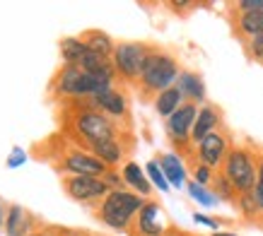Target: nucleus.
Listing matches in <instances>:
<instances>
[{
    "mask_svg": "<svg viewBox=\"0 0 263 236\" xmlns=\"http://www.w3.org/2000/svg\"><path fill=\"white\" fill-rule=\"evenodd\" d=\"M193 222H198V224H205V227H210V229H217V220L208 217V214L196 212V214H193Z\"/></svg>",
    "mask_w": 263,
    "mask_h": 236,
    "instance_id": "obj_31",
    "label": "nucleus"
},
{
    "mask_svg": "<svg viewBox=\"0 0 263 236\" xmlns=\"http://www.w3.org/2000/svg\"><path fill=\"white\" fill-rule=\"evenodd\" d=\"M181 70L172 55L162 53V51H150L147 55V63L143 68V75H140V85L147 89V92H164L169 87H174V82L179 80Z\"/></svg>",
    "mask_w": 263,
    "mask_h": 236,
    "instance_id": "obj_3",
    "label": "nucleus"
},
{
    "mask_svg": "<svg viewBox=\"0 0 263 236\" xmlns=\"http://www.w3.org/2000/svg\"><path fill=\"white\" fill-rule=\"evenodd\" d=\"M24 159H27V157H24V152L22 150H15V154L8 159V166L12 169V166H17V164H24Z\"/></svg>",
    "mask_w": 263,
    "mask_h": 236,
    "instance_id": "obj_32",
    "label": "nucleus"
},
{
    "mask_svg": "<svg viewBox=\"0 0 263 236\" xmlns=\"http://www.w3.org/2000/svg\"><path fill=\"white\" fill-rule=\"evenodd\" d=\"M0 227H3V205H0Z\"/></svg>",
    "mask_w": 263,
    "mask_h": 236,
    "instance_id": "obj_34",
    "label": "nucleus"
},
{
    "mask_svg": "<svg viewBox=\"0 0 263 236\" xmlns=\"http://www.w3.org/2000/svg\"><path fill=\"white\" fill-rule=\"evenodd\" d=\"M95 99V104L99 106V109L104 111V113H109V116H126V96L121 94V92H116L114 87H109V89H104V92H99V94L92 96Z\"/></svg>",
    "mask_w": 263,
    "mask_h": 236,
    "instance_id": "obj_13",
    "label": "nucleus"
},
{
    "mask_svg": "<svg viewBox=\"0 0 263 236\" xmlns=\"http://www.w3.org/2000/svg\"><path fill=\"white\" fill-rule=\"evenodd\" d=\"M239 8V15L241 12H263V0H241L237 3Z\"/></svg>",
    "mask_w": 263,
    "mask_h": 236,
    "instance_id": "obj_28",
    "label": "nucleus"
},
{
    "mask_svg": "<svg viewBox=\"0 0 263 236\" xmlns=\"http://www.w3.org/2000/svg\"><path fill=\"white\" fill-rule=\"evenodd\" d=\"M63 169L70 171L72 176H95V179H102L106 176V164L102 159H97L95 154H85V152H72L68 154L63 162Z\"/></svg>",
    "mask_w": 263,
    "mask_h": 236,
    "instance_id": "obj_9",
    "label": "nucleus"
},
{
    "mask_svg": "<svg viewBox=\"0 0 263 236\" xmlns=\"http://www.w3.org/2000/svg\"><path fill=\"white\" fill-rule=\"evenodd\" d=\"M217 123H220V113H217L215 106H200L198 116H196V123H193L191 130V140L193 142H203L208 135H213L217 130Z\"/></svg>",
    "mask_w": 263,
    "mask_h": 236,
    "instance_id": "obj_12",
    "label": "nucleus"
},
{
    "mask_svg": "<svg viewBox=\"0 0 263 236\" xmlns=\"http://www.w3.org/2000/svg\"><path fill=\"white\" fill-rule=\"evenodd\" d=\"M254 200H256V205H258V212H263V157L258 159V176H256Z\"/></svg>",
    "mask_w": 263,
    "mask_h": 236,
    "instance_id": "obj_27",
    "label": "nucleus"
},
{
    "mask_svg": "<svg viewBox=\"0 0 263 236\" xmlns=\"http://www.w3.org/2000/svg\"><path fill=\"white\" fill-rule=\"evenodd\" d=\"M78 133L89 142V145H99V142H106V140H114V123L104 113H97V111H85L80 113L78 118Z\"/></svg>",
    "mask_w": 263,
    "mask_h": 236,
    "instance_id": "obj_6",
    "label": "nucleus"
},
{
    "mask_svg": "<svg viewBox=\"0 0 263 236\" xmlns=\"http://www.w3.org/2000/svg\"><path fill=\"white\" fill-rule=\"evenodd\" d=\"M65 188H68V195L80 200V203L97 200V198H106L111 193L106 181L104 179H95V176H72V179H68Z\"/></svg>",
    "mask_w": 263,
    "mask_h": 236,
    "instance_id": "obj_8",
    "label": "nucleus"
},
{
    "mask_svg": "<svg viewBox=\"0 0 263 236\" xmlns=\"http://www.w3.org/2000/svg\"><path fill=\"white\" fill-rule=\"evenodd\" d=\"M249 53L254 55L256 61H263V34H258V36L251 39V44H249Z\"/></svg>",
    "mask_w": 263,
    "mask_h": 236,
    "instance_id": "obj_30",
    "label": "nucleus"
},
{
    "mask_svg": "<svg viewBox=\"0 0 263 236\" xmlns=\"http://www.w3.org/2000/svg\"><path fill=\"white\" fill-rule=\"evenodd\" d=\"M239 205H241V212L247 214V217H256V214H258V205H256V200H254V193L239 195Z\"/></svg>",
    "mask_w": 263,
    "mask_h": 236,
    "instance_id": "obj_26",
    "label": "nucleus"
},
{
    "mask_svg": "<svg viewBox=\"0 0 263 236\" xmlns=\"http://www.w3.org/2000/svg\"><path fill=\"white\" fill-rule=\"evenodd\" d=\"M181 106H183V94L179 92V87L176 85L169 87V89H164V92H160V94L155 96V111H157L162 118L174 116Z\"/></svg>",
    "mask_w": 263,
    "mask_h": 236,
    "instance_id": "obj_15",
    "label": "nucleus"
},
{
    "mask_svg": "<svg viewBox=\"0 0 263 236\" xmlns=\"http://www.w3.org/2000/svg\"><path fill=\"white\" fill-rule=\"evenodd\" d=\"M222 173L230 179V183L237 188V193L244 195V193H254L256 176H258V164H256L254 157L247 150L234 147V150H230L227 159H224Z\"/></svg>",
    "mask_w": 263,
    "mask_h": 236,
    "instance_id": "obj_4",
    "label": "nucleus"
},
{
    "mask_svg": "<svg viewBox=\"0 0 263 236\" xmlns=\"http://www.w3.org/2000/svg\"><path fill=\"white\" fill-rule=\"evenodd\" d=\"M147 55H150V48L145 44H138V41L119 44L114 48V55H111L114 70L126 80H140L143 68L147 63Z\"/></svg>",
    "mask_w": 263,
    "mask_h": 236,
    "instance_id": "obj_5",
    "label": "nucleus"
},
{
    "mask_svg": "<svg viewBox=\"0 0 263 236\" xmlns=\"http://www.w3.org/2000/svg\"><path fill=\"white\" fill-rule=\"evenodd\" d=\"M227 154H230L227 137H224L222 133H217V130L213 135H208L203 142H198V157H200V162L205 166H210V169L224 164Z\"/></svg>",
    "mask_w": 263,
    "mask_h": 236,
    "instance_id": "obj_10",
    "label": "nucleus"
},
{
    "mask_svg": "<svg viewBox=\"0 0 263 236\" xmlns=\"http://www.w3.org/2000/svg\"><path fill=\"white\" fill-rule=\"evenodd\" d=\"M92 150H95V157L102 159L106 166L119 164L121 157H123V147H121L116 140H106V142H99V145H92Z\"/></svg>",
    "mask_w": 263,
    "mask_h": 236,
    "instance_id": "obj_19",
    "label": "nucleus"
},
{
    "mask_svg": "<svg viewBox=\"0 0 263 236\" xmlns=\"http://www.w3.org/2000/svg\"><path fill=\"white\" fill-rule=\"evenodd\" d=\"M193 176H196V183H200V186L210 183V179H213L210 166H205V164H198V166H196V169H193Z\"/></svg>",
    "mask_w": 263,
    "mask_h": 236,
    "instance_id": "obj_29",
    "label": "nucleus"
},
{
    "mask_svg": "<svg viewBox=\"0 0 263 236\" xmlns=\"http://www.w3.org/2000/svg\"><path fill=\"white\" fill-rule=\"evenodd\" d=\"M145 205V198L138 193H128V190H111L109 195L99 205V217L106 227L116 229V231H126L130 220L136 217Z\"/></svg>",
    "mask_w": 263,
    "mask_h": 236,
    "instance_id": "obj_2",
    "label": "nucleus"
},
{
    "mask_svg": "<svg viewBox=\"0 0 263 236\" xmlns=\"http://www.w3.org/2000/svg\"><path fill=\"white\" fill-rule=\"evenodd\" d=\"M114 75V68L104 72H87L80 65H65L58 77V92L68 96H95L111 87Z\"/></svg>",
    "mask_w": 263,
    "mask_h": 236,
    "instance_id": "obj_1",
    "label": "nucleus"
},
{
    "mask_svg": "<svg viewBox=\"0 0 263 236\" xmlns=\"http://www.w3.org/2000/svg\"><path fill=\"white\" fill-rule=\"evenodd\" d=\"M138 231L140 236H164V224L160 222V205L145 200L143 210L138 212Z\"/></svg>",
    "mask_w": 263,
    "mask_h": 236,
    "instance_id": "obj_11",
    "label": "nucleus"
},
{
    "mask_svg": "<svg viewBox=\"0 0 263 236\" xmlns=\"http://www.w3.org/2000/svg\"><path fill=\"white\" fill-rule=\"evenodd\" d=\"M160 166L164 176H167L169 186H174V188H181L183 183H186V169H183V162L176 154H162L160 159Z\"/></svg>",
    "mask_w": 263,
    "mask_h": 236,
    "instance_id": "obj_16",
    "label": "nucleus"
},
{
    "mask_svg": "<svg viewBox=\"0 0 263 236\" xmlns=\"http://www.w3.org/2000/svg\"><path fill=\"white\" fill-rule=\"evenodd\" d=\"M176 87H179V92H181L191 104L205 99V85H203L200 75H196V72L183 70L181 75H179V80H176Z\"/></svg>",
    "mask_w": 263,
    "mask_h": 236,
    "instance_id": "obj_14",
    "label": "nucleus"
},
{
    "mask_svg": "<svg viewBox=\"0 0 263 236\" xmlns=\"http://www.w3.org/2000/svg\"><path fill=\"white\" fill-rule=\"evenodd\" d=\"M172 236H186V234H172Z\"/></svg>",
    "mask_w": 263,
    "mask_h": 236,
    "instance_id": "obj_35",
    "label": "nucleus"
},
{
    "mask_svg": "<svg viewBox=\"0 0 263 236\" xmlns=\"http://www.w3.org/2000/svg\"><path fill=\"white\" fill-rule=\"evenodd\" d=\"M145 171H147L150 183H155V188H160L162 193H167V190H169V181H167V176H164V171H162V166H160V162H157V159L147 162Z\"/></svg>",
    "mask_w": 263,
    "mask_h": 236,
    "instance_id": "obj_22",
    "label": "nucleus"
},
{
    "mask_svg": "<svg viewBox=\"0 0 263 236\" xmlns=\"http://www.w3.org/2000/svg\"><path fill=\"white\" fill-rule=\"evenodd\" d=\"M234 193H237V188L232 186L230 179H227L224 173H220V176L215 179V198L217 200H220V198H222V200H232Z\"/></svg>",
    "mask_w": 263,
    "mask_h": 236,
    "instance_id": "obj_25",
    "label": "nucleus"
},
{
    "mask_svg": "<svg viewBox=\"0 0 263 236\" xmlns=\"http://www.w3.org/2000/svg\"><path fill=\"white\" fill-rule=\"evenodd\" d=\"M87 51H89L87 44L80 39H63L61 41V53H63L65 65H78L82 58H85Z\"/></svg>",
    "mask_w": 263,
    "mask_h": 236,
    "instance_id": "obj_20",
    "label": "nucleus"
},
{
    "mask_svg": "<svg viewBox=\"0 0 263 236\" xmlns=\"http://www.w3.org/2000/svg\"><path fill=\"white\" fill-rule=\"evenodd\" d=\"M123 183H128V186H133V188L138 190V195L147 198L152 193V186H150V179L143 173V169L136 164V162H128L126 166H123Z\"/></svg>",
    "mask_w": 263,
    "mask_h": 236,
    "instance_id": "obj_17",
    "label": "nucleus"
},
{
    "mask_svg": "<svg viewBox=\"0 0 263 236\" xmlns=\"http://www.w3.org/2000/svg\"><path fill=\"white\" fill-rule=\"evenodd\" d=\"M85 44H87V48L92 51V53L97 55H102V58H106V61H111V55H114V41L109 39V34H104V32H89L87 34V39H85Z\"/></svg>",
    "mask_w": 263,
    "mask_h": 236,
    "instance_id": "obj_18",
    "label": "nucleus"
},
{
    "mask_svg": "<svg viewBox=\"0 0 263 236\" xmlns=\"http://www.w3.org/2000/svg\"><path fill=\"white\" fill-rule=\"evenodd\" d=\"M196 116H198V106L191 102H183V106L176 111L174 116L167 118V135L169 140L174 145H186L191 140V130H193V123H196Z\"/></svg>",
    "mask_w": 263,
    "mask_h": 236,
    "instance_id": "obj_7",
    "label": "nucleus"
},
{
    "mask_svg": "<svg viewBox=\"0 0 263 236\" xmlns=\"http://www.w3.org/2000/svg\"><path fill=\"white\" fill-rule=\"evenodd\" d=\"M239 32L249 39L263 34V12H241L239 15Z\"/></svg>",
    "mask_w": 263,
    "mask_h": 236,
    "instance_id": "obj_21",
    "label": "nucleus"
},
{
    "mask_svg": "<svg viewBox=\"0 0 263 236\" xmlns=\"http://www.w3.org/2000/svg\"><path fill=\"white\" fill-rule=\"evenodd\" d=\"M213 236H237V234H227V231H215Z\"/></svg>",
    "mask_w": 263,
    "mask_h": 236,
    "instance_id": "obj_33",
    "label": "nucleus"
},
{
    "mask_svg": "<svg viewBox=\"0 0 263 236\" xmlns=\"http://www.w3.org/2000/svg\"><path fill=\"white\" fill-rule=\"evenodd\" d=\"M189 193H191L193 200H196V203H200L203 207H210V205H215V203H217L215 193H208L205 186H200V183H196V181L189 183Z\"/></svg>",
    "mask_w": 263,
    "mask_h": 236,
    "instance_id": "obj_23",
    "label": "nucleus"
},
{
    "mask_svg": "<svg viewBox=\"0 0 263 236\" xmlns=\"http://www.w3.org/2000/svg\"><path fill=\"white\" fill-rule=\"evenodd\" d=\"M22 207L20 205H12L10 207V214H8V222H5V229H8V234L10 236H22Z\"/></svg>",
    "mask_w": 263,
    "mask_h": 236,
    "instance_id": "obj_24",
    "label": "nucleus"
}]
</instances>
